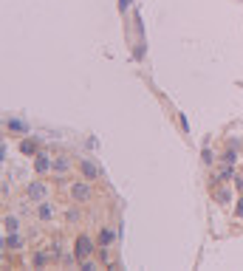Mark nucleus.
Wrapping results in <instances>:
<instances>
[{
	"mask_svg": "<svg viewBox=\"0 0 243 271\" xmlns=\"http://www.w3.org/2000/svg\"><path fill=\"white\" fill-rule=\"evenodd\" d=\"M91 252H94V240H91L88 235H82V237L77 240V257H79V260H85Z\"/></svg>",
	"mask_w": 243,
	"mask_h": 271,
	"instance_id": "nucleus-3",
	"label": "nucleus"
},
{
	"mask_svg": "<svg viewBox=\"0 0 243 271\" xmlns=\"http://www.w3.org/2000/svg\"><path fill=\"white\" fill-rule=\"evenodd\" d=\"M6 246H9V249H20V246H23V237H20L17 232H9V237H6Z\"/></svg>",
	"mask_w": 243,
	"mask_h": 271,
	"instance_id": "nucleus-9",
	"label": "nucleus"
},
{
	"mask_svg": "<svg viewBox=\"0 0 243 271\" xmlns=\"http://www.w3.org/2000/svg\"><path fill=\"white\" fill-rule=\"evenodd\" d=\"M232 175H235V170H232V164H229V167H224V170L218 173V181H232Z\"/></svg>",
	"mask_w": 243,
	"mask_h": 271,
	"instance_id": "nucleus-10",
	"label": "nucleus"
},
{
	"mask_svg": "<svg viewBox=\"0 0 243 271\" xmlns=\"http://www.w3.org/2000/svg\"><path fill=\"white\" fill-rule=\"evenodd\" d=\"M79 170H82V175H85L88 181L99 178V170H96V164H94V161H82V164H79Z\"/></svg>",
	"mask_w": 243,
	"mask_h": 271,
	"instance_id": "nucleus-6",
	"label": "nucleus"
},
{
	"mask_svg": "<svg viewBox=\"0 0 243 271\" xmlns=\"http://www.w3.org/2000/svg\"><path fill=\"white\" fill-rule=\"evenodd\" d=\"M26 201H31V203L48 201V184H45V181H31V184L26 186Z\"/></svg>",
	"mask_w": 243,
	"mask_h": 271,
	"instance_id": "nucleus-2",
	"label": "nucleus"
},
{
	"mask_svg": "<svg viewBox=\"0 0 243 271\" xmlns=\"http://www.w3.org/2000/svg\"><path fill=\"white\" fill-rule=\"evenodd\" d=\"M51 167H54V161H51L48 156H37V161H34V170H37L40 175H43V173H48Z\"/></svg>",
	"mask_w": 243,
	"mask_h": 271,
	"instance_id": "nucleus-7",
	"label": "nucleus"
},
{
	"mask_svg": "<svg viewBox=\"0 0 243 271\" xmlns=\"http://www.w3.org/2000/svg\"><path fill=\"white\" fill-rule=\"evenodd\" d=\"M54 167H57L60 173H68V170H71V161H68L65 156H62V158H57V161H54Z\"/></svg>",
	"mask_w": 243,
	"mask_h": 271,
	"instance_id": "nucleus-11",
	"label": "nucleus"
},
{
	"mask_svg": "<svg viewBox=\"0 0 243 271\" xmlns=\"http://www.w3.org/2000/svg\"><path fill=\"white\" fill-rule=\"evenodd\" d=\"M221 158H224L226 164H232V161H235V150H226V153H224Z\"/></svg>",
	"mask_w": 243,
	"mask_h": 271,
	"instance_id": "nucleus-13",
	"label": "nucleus"
},
{
	"mask_svg": "<svg viewBox=\"0 0 243 271\" xmlns=\"http://www.w3.org/2000/svg\"><path fill=\"white\" fill-rule=\"evenodd\" d=\"M20 229V220L14 218V215H9V218H6V232H17Z\"/></svg>",
	"mask_w": 243,
	"mask_h": 271,
	"instance_id": "nucleus-12",
	"label": "nucleus"
},
{
	"mask_svg": "<svg viewBox=\"0 0 243 271\" xmlns=\"http://www.w3.org/2000/svg\"><path fill=\"white\" fill-rule=\"evenodd\" d=\"M238 215L243 218V198H241V203H238Z\"/></svg>",
	"mask_w": 243,
	"mask_h": 271,
	"instance_id": "nucleus-16",
	"label": "nucleus"
},
{
	"mask_svg": "<svg viewBox=\"0 0 243 271\" xmlns=\"http://www.w3.org/2000/svg\"><path fill=\"white\" fill-rule=\"evenodd\" d=\"M37 218H40V220H51L54 218V203L51 201L37 203Z\"/></svg>",
	"mask_w": 243,
	"mask_h": 271,
	"instance_id": "nucleus-4",
	"label": "nucleus"
},
{
	"mask_svg": "<svg viewBox=\"0 0 243 271\" xmlns=\"http://www.w3.org/2000/svg\"><path fill=\"white\" fill-rule=\"evenodd\" d=\"M215 161V156H212V150H204V164H212Z\"/></svg>",
	"mask_w": 243,
	"mask_h": 271,
	"instance_id": "nucleus-14",
	"label": "nucleus"
},
{
	"mask_svg": "<svg viewBox=\"0 0 243 271\" xmlns=\"http://www.w3.org/2000/svg\"><path fill=\"white\" fill-rule=\"evenodd\" d=\"M215 201L221 203V206H229V203H232V189H229V186H221V189H215Z\"/></svg>",
	"mask_w": 243,
	"mask_h": 271,
	"instance_id": "nucleus-5",
	"label": "nucleus"
},
{
	"mask_svg": "<svg viewBox=\"0 0 243 271\" xmlns=\"http://www.w3.org/2000/svg\"><path fill=\"white\" fill-rule=\"evenodd\" d=\"M94 198V186H91V181H74L71 184V201H77V203H88Z\"/></svg>",
	"mask_w": 243,
	"mask_h": 271,
	"instance_id": "nucleus-1",
	"label": "nucleus"
},
{
	"mask_svg": "<svg viewBox=\"0 0 243 271\" xmlns=\"http://www.w3.org/2000/svg\"><path fill=\"white\" fill-rule=\"evenodd\" d=\"M34 266H45V254H37V257H34Z\"/></svg>",
	"mask_w": 243,
	"mask_h": 271,
	"instance_id": "nucleus-15",
	"label": "nucleus"
},
{
	"mask_svg": "<svg viewBox=\"0 0 243 271\" xmlns=\"http://www.w3.org/2000/svg\"><path fill=\"white\" fill-rule=\"evenodd\" d=\"M20 153H23V156H34V153H37V144L31 139H23V141H20Z\"/></svg>",
	"mask_w": 243,
	"mask_h": 271,
	"instance_id": "nucleus-8",
	"label": "nucleus"
}]
</instances>
